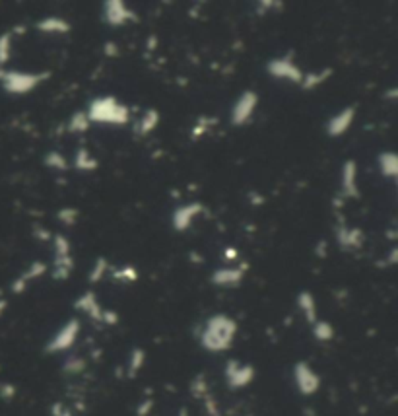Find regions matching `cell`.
Instances as JSON below:
<instances>
[{"instance_id":"6da1fadb","label":"cell","mask_w":398,"mask_h":416,"mask_svg":"<svg viewBox=\"0 0 398 416\" xmlns=\"http://www.w3.org/2000/svg\"><path fill=\"white\" fill-rule=\"evenodd\" d=\"M237 335V323L229 315L217 313L206 321L200 331V344L208 352H224L227 350Z\"/></svg>"},{"instance_id":"7a4b0ae2","label":"cell","mask_w":398,"mask_h":416,"mask_svg":"<svg viewBox=\"0 0 398 416\" xmlns=\"http://www.w3.org/2000/svg\"><path fill=\"white\" fill-rule=\"evenodd\" d=\"M86 117L88 121H95V123L125 125L128 123V109L123 103H118L115 98H98L91 101Z\"/></svg>"},{"instance_id":"3957f363","label":"cell","mask_w":398,"mask_h":416,"mask_svg":"<svg viewBox=\"0 0 398 416\" xmlns=\"http://www.w3.org/2000/svg\"><path fill=\"white\" fill-rule=\"evenodd\" d=\"M49 74H31V73H18V70H4L0 73L2 86L8 94H27L36 88L39 82H43Z\"/></svg>"},{"instance_id":"277c9868","label":"cell","mask_w":398,"mask_h":416,"mask_svg":"<svg viewBox=\"0 0 398 416\" xmlns=\"http://www.w3.org/2000/svg\"><path fill=\"white\" fill-rule=\"evenodd\" d=\"M78 335H80V321H78V319H70V321L64 323V325L61 327V331L47 343L45 350L49 354L64 352V350L72 348Z\"/></svg>"},{"instance_id":"5b68a950","label":"cell","mask_w":398,"mask_h":416,"mask_svg":"<svg viewBox=\"0 0 398 416\" xmlns=\"http://www.w3.org/2000/svg\"><path fill=\"white\" fill-rule=\"evenodd\" d=\"M293 380L301 395H315L321 389V376L307 362H298L293 366Z\"/></svg>"},{"instance_id":"8992f818","label":"cell","mask_w":398,"mask_h":416,"mask_svg":"<svg viewBox=\"0 0 398 416\" xmlns=\"http://www.w3.org/2000/svg\"><path fill=\"white\" fill-rule=\"evenodd\" d=\"M226 380L231 389L247 387L254 380V368L249 366V364H239L237 360H229L226 368Z\"/></svg>"},{"instance_id":"52a82bcc","label":"cell","mask_w":398,"mask_h":416,"mask_svg":"<svg viewBox=\"0 0 398 416\" xmlns=\"http://www.w3.org/2000/svg\"><path fill=\"white\" fill-rule=\"evenodd\" d=\"M268 73H270L274 78H282V80H290L296 82V84H301V82H303V73L293 64V59H291L290 54L272 61V63L268 64Z\"/></svg>"},{"instance_id":"ba28073f","label":"cell","mask_w":398,"mask_h":416,"mask_svg":"<svg viewBox=\"0 0 398 416\" xmlns=\"http://www.w3.org/2000/svg\"><path fill=\"white\" fill-rule=\"evenodd\" d=\"M257 103H259V96H257L254 91H243V94L239 96V100L236 101L234 111H231V121H234V125H243V123H247V121L251 119V115L254 113Z\"/></svg>"},{"instance_id":"9c48e42d","label":"cell","mask_w":398,"mask_h":416,"mask_svg":"<svg viewBox=\"0 0 398 416\" xmlns=\"http://www.w3.org/2000/svg\"><path fill=\"white\" fill-rule=\"evenodd\" d=\"M105 20L111 26H123L128 20H136V14L125 6V2L109 0V2H105Z\"/></svg>"},{"instance_id":"30bf717a","label":"cell","mask_w":398,"mask_h":416,"mask_svg":"<svg viewBox=\"0 0 398 416\" xmlns=\"http://www.w3.org/2000/svg\"><path fill=\"white\" fill-rule=\"evenodd\" d=\"M353 115H355V109L353 107H346L344 111H340L338 115L328 121V125H326V131H328V135L330 136H342L348 131V128L352 127L353 123Z\"/></svg>"},{"instance_id":"8fae6325","label":"cell","mask_w":398,"mask_h":416,"mask_svg":"<svg viewBox=\"0 0 398 416\" xmlns=\"http://www.w3.org/2000/svg\"><path fill=\"white\" fill-rule=\"evenodd\" d=\"M200 212H202V205H197V202L187 205V207L183 208H177L175 214H173V226H175L177 232H185L190 226L192 218L199 216Z\"/></svg>"},{"instance_id":"7c38bea8","label":"cell","mask_w":398,"mask_h":416,"mask_svg":"<svg viewBox=\"0 0 398 416\" xmlns=\"http://www.w3.org/2000/svg\"><path fill=\"white\" fill-rule=\"evenodd\" d=\"M76 308L82 309L84 313H88L91 319H95V321H101L103 319V311L105 309H101L100 302L95 299V296L88 292V294H84L78 302H76Z\"/></svg>"},{"instance_id":"4fadbf2b","label":"cell","mask_w":398,"mask_h":416,"mask_svg":"<svg viewBox=\"0 0 398 416\" xmlns=\"http://www.w3.org/2000/svg\"><path fill=\"white\" fill-rule=\"evenodd\" d=\"M243 278L241 269H229V271H216L212 276V282L217 286H237Z\"/></svg>"},{"instance_id":"5bb4252c","label":"cell","mask_w":398,"mask_h":416,"mask_svg":"<svg viewBox=\"0 0 398 416\" xmlns=\"http://www.w3.org/2000/svg\"><path fill=\"white\" fill-rule=\"evenodd\" d=\"M342 191L346 197H358V185H355V162H346L342 172Z\"/></svg>"},{"instance_id":"9a60e30c","label":"cell","mask_w":398,"mask_h":416,"mask_svg":"<svg viewBox=\"0 0 398 416\" xmlns=\"http://www.w3.org/2000/svg\"><path fill=\"white\" fill-rule=\"evenodd\" d=\"M299 308L303 311V315L307 319L309 323H317V304H315V298L311 296V292H301L299 294Z\"/></svg>"},{"instance_id":"2e32d148","label":"cell","mask_w":398,"mask_h":416,"mask_svg":"<svg viewBox=\"0 0 398 416\" xmlns=\"http://www.w3.org/2000/svg\"><path fill=\"white\" fill-rule=\"evenodd\" d=\"M37 27L45 34H66V31H70V26L61 18H47L43 22H39Z\"/></svg>"},{"instance_id":"e0dca14e","label":"cell","mask_w":398,"mask_h":416,"mask_svg":"<svg viewBox=\"0 0 398 416\" xmlns=\"http://www.w3.org/2000/svg\"><path fill=\"white\" fill-rule=\"evenodd\" d=\"M381 162V172L385 173L387 177H397L398 175V158L392 152H385L379 158Z\"/></svg>"},{"instance_id":"ac0fdd59","label":"cell","mask_w":398,"mask_h":416,"mask_svg":"<svg viewBox=\"0 0 398 416\" xmlns=\"http://www.w3.org/2000/svg\"><path fill=\"white\" fill-rule=\"evenodd\" d=\"M313 335L321 343H328L335 339V327L328 321H317V323H313Z\"/></svg>"},{"instance_id":"d6986e66","label":"cell","mask_w":398,"mask_h":416,"mask_svg":"<svg viewBox=\"0 0 398 416\" xmlns=\"http://www.w3.org/2000/svg\"><path fill=\"white\" fill-rule=\"evenodd\" d=\"M328 76H330V68H326L323 73H309L307 76H303V82H301V84H303L305 90H311V88H315V86H321Z\"/></svg>"},{"instance_id":"ffe728a7","label":"cell","mask_w":398,"mask_h":416,"mask_svg":"<svg viewBox=\"0 0 398 416\" xmlns=\"http://www.w3.org/2000/svg\"><path fill=\"white\" fill-rule=\"evenodd\" d=\"M144 360H146L144 350L136 348L135 352H132V356H130V366H128V373H130V376H136V371H138L140 368H142V366H144Z\"/></svg>"},{"instance_id":"44dd1931","label":"cell","mask_w":398,"mask_h":416,"mask_svg":"<svg viewBox=\"0 0 398 416\" xmlns=\"http://www.w3.org/2000/svg\"><path fill=\"white\" fill-rule=\"evenodd\" d=\"M10 49H12V37H10V34L0 36V64L8 63Z\"/></svg>"},{"instance_id":"7402d4cb","label":"cell","mask_w":398,"mask_h":416,"mask_svg":"<svg viewBox=\"0 0 398 416\" xmlns=\"http://www.w3.org/2000/svg\"><path fill=\"white\" fill-rule=\"evenodd\" d=\"M76 165H78L80 170H95V168H98L95 160H91L86 150H80V152H78V156H76Z\"/></svg>"},{"instance_id":"603a6c76","label":"cell","mask_w":398,"mask_h":416,"mask_svg":"<svg viewBox=\"0 0 398 416\" xmlns=\"http://www.w3.org/2000/svg\"><path fill=\"white\" fill-rule=\"evenodd\" d=\"M88 125H90L88 117H86L84 113H78V115H74L72 121H70V131H74V133H84V131L88 128Z\"/></svg>"},{"instance_id":"cb8c5ba5","label":"cell","mask_w":398,"mask_h":416,"mask_svg":"<svg viewBox=\"0 0 398 416\" xmlns=\"http://www.w3.org/2000/svg\"><path fill=\"white\" fill-rule=\"evenodd\" d=\"M54 245H56V255H59V259H66V257L70 255V244L64 239L63 235H56Z\"/></svg>"},{"instance_id":"d4e9b609","label":"cell","mask_w":398,"mask_h":416,"mask_svg":"<svg viewBox=\"0 0 398 416\" xmlns=\"http://www.w3.org/2000/svg\"><path fill=\"white\" fill-rule=\"evenodd\" d=\"M158 121H160L158 113H155V111H148L144 115V119H142V133H150V131L158 125Z\"/></svg>"},{"instance_id":"484cf974","label":"cell","mask_w":398,"mask_h":416,"mask_svg":"<svg viewBox=\"0 0 398 416\" xmlns=\"http://www.w3.org/2000/svg\"><path fill=\"white\" fill-rule=\"evenodd\" d=\"M47 165H51V168H59V170H66L68 165H66V160H64L63 156L56 154V152H51V154L47 156Z\"/></svg>"},{"instance_id":"4316f807","label":"cell","mask_w":398,"mask_h":416,"mask_svg":"<svg viewBox=\"0 0 398 416\" xmlns=\"http://www.w3.org/2000/svg\"><path fill=\"white\" fill-rule=\"evenodd\" d=\"M105 261L103 259H98V262H95V269H93V274L90 276L91 282H98L101 278V274H103V271H105Z\"/></svg>"},{"instance_id":"83f0119b","label":"cell","mask_w":398,"mask_h":416,"mask_svg":"<svg viewBox=\"0 0 398 416\" xmlns=\"http://www.w3.org/2000/svg\"><path fill=\"white\" fill-rule=\"evenodd\" d=\"M82 370H84V362H82V360H68V364H66V371L78 373V371Z\"/></svg>"},{"instance_id":"f1b7e54d","label":"cell","mask_w":398,"mask_h":416,"mask_svg":"<svg viewBox=\"0 0 398 416\" xmlns=\"http://www.w3.org/2000/svg\"><path fill=\"white\" fill-rule=\"evenodd\" d=\"M118 276H125V278H128V281H135L136 272L132 271V269H125L123 272H118Z\"/></svg>"},{"instance_id":"f546056e","label":"cell","mask_w":398,"mask_h":416,"mask_svg":"<svg viewBox=\"0 0 398 416\" xmlns=\"http://www.w3.org/2000/svg\"><path fill=\"white\" fill-rule=\"evenodd\" d=\"M148 408H152V403H150V401H146V403H144V407H140V408H138V415H140V416H144V415H146V410H148Z\"/></svg>"},{"instance_id":"4dcf8cb0","label":"cell","mask_w":398,"mask_h":416,"mask_svg":"<svg viewBox=\"0 0 398 416\" xmlns=\"http://www.w3.org/2000/svg\"><path fill=\"white\" fill-rule=\"evenodd\" d=\"M6 309V302L4 299H0V315H2V311Z\"/></svg>"}]
</instances>
